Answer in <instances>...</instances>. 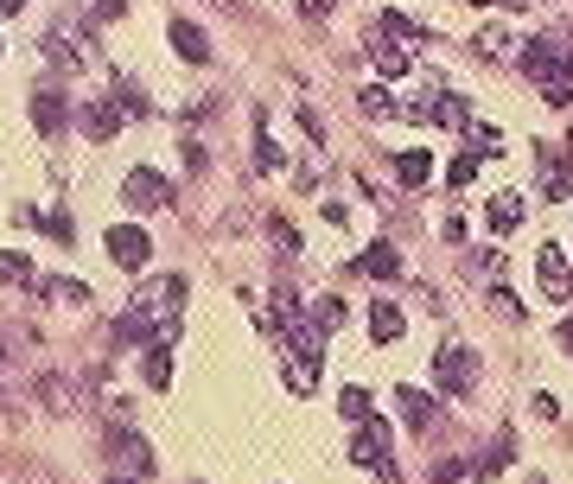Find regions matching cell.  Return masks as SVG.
<instances>
[{"label":"cell","instance_id":"7402d4cb","mask_svg":"<svg viewBox=\"0 0 573 484\" xmlns=\"http://www.w3.org/2000/svg\"><path fill=\"white\" fill-rule=\"evenodd\" d=\"M484 217H491V230H497V236H510L516 223H523V198L503 192V198H491V211H484Z\"/></svg>","mask_w":573,"mask_h":484},{"label":"cell","instance_id":"4fadbf2b","mask_svg":"<svg viewBox=\"0 0 573 484\" xmlns=\"http://www.w3.org/2000/svg\"><path fill=\"white\" fill-rule=\"evenodd\" d=\"M351 268H357V274H370V281H402V255H395L389 242H370V249H363Z\"/></svg>","mask_w":573,"mask_h":484},{"label":"cell","instance_id":"83f0119b","mask_svg":"<svg viewBox=\"0 0 573 484\" xmlns=\"http://www.w3.org/2000/svg\"><path fill=\"white\" fill-rule=\"evenodd\" d=\"M433 121H440V128H472V102H465V96H440V115H433Z\"/></svg>","mask_w":573,"mask_h":484},{"label":"cell","instance_id":"e0dca14e","mask_svg":"<svg viewBox=\"0 0 573 484\" xmlns=\"http://www.w3.org/2000/svg\"><path fill=\"white\" fill-rule=\"evenodd\" d=\"M395 402H402V421L414 427V434H427V427H433V395H421L414 383H402V389H395Z\"/></svg>","mask_w":573,"mask_h":484},{"label":"cell","instance_id":"4dcf8cb0","mask_svg":"<svg viewBox=\"0 0 573 484\" xmlns=\"http://www.w3.org/2000/svg\"><path fill=\"white\" fill-rule=\"evenodd\" d=\"M312 325H319V332H338V325H344V300H332V293H325V300L312 306Z\"/></svg>","mask_w":573,"mask_h":484},{"label":"cell","instance_id":"9c48e42d","mask_svg":"<svg viewBox=\"0 0 573 484\" xmlns=\"http://www.w3.org/2000/svg\"><path fill=\"white\" fill-rule=\"evenodd\" d=\"M147 255H153V236L141 223H115L109 230V262L115 268H147Z\"/></svg>","mask_w":573,"mask_h":484},{"label":"cell","instance_id":"ffe728a7","mask_svg":"<svg viewBox=\"0 0 573 484\" xmlns=\"http://www.w3.org/2000/svg\"><path fill=\"white\" fill-rule=\"evenodd\" d=\"M147 383H153V389L172 383V332L153 338V351H147Z\"/></svg>","mask_w":573,"mask_h":484},{"label":"cell","instance_id":"836d02e7","mask_svg":"<svg viewBox=\"0 0 573 484\" xmlns=\"http://www.w3.org/2000/svg\"><path fill=\"white\" fill-rule=\"evenodd\" d=\"M45 236H51V242H64V249H71V236H77L71 211H51V217H45Z\"/></svg>","mask_w":573,"mask_h":484},{"label":"cell","instance_id":"4316f807","mask_svg":"<svg viewBox=\"0 0 573 484\" xmlns=\"http://www.w3.org/2000/svg\"><path fill=\"white\" fill-rule=\"evenodd\" d=\"M510 446H516L510 434H497V440H491V453H484V459L472 465V472H478V478H497V472H503V465H510Z\"/></svg>","mask_w":573,"mask_h":484},{"label":"cell","instance_id":"ba28073f","mask_svg":"<svg viewBox=\"0 0 573 484\" xmlns=\"http://www.w3.org/2000/svg\"><path fill=\"white\" fill-rule=\"evenodd\" d=\"M134 306H141V313L160 325V319H172L185 306V274H166V281H147L141 293H134Z\"/></svg>","mask_w":573,"mask_h":484},{"label":"cell","instance_id":"1f68e13d","mask_svg":"<svg viewBox=\"0 0 573 484\" xmlns=\"http://www.w3.org/2000/svg\"><path fill=\"white\" fill-rule=\"evenodd\" d=\"M472 179H478V153H459V160L446 166V185H453V192H465Z\"/></svg>","mask_w":573,"mask_h":484},{"label":"cell","instance_id":"9a60e30c","mask_svg":"<svg viewBox=\"0 0 573 484\" xmlns=\"http://www.w3.org/2000/svg\"><path fill=\"white\" fill-rule=\"evenodd\" d=\"M402 332H408L402 306H395V300H370V338L376 344H402Z\"/></svg>","mask_w":573,"mask_h":484},{"label":"cell","instance_id":"f6af8a7d","mask_svg":"<svg viewBox=\"0 0 573 484\" xmlns=\"http://www.w3.org/2000/svg\"><path fill=\"white\" fill-rule=\"evenodd\" d=\"M472 7H484V0H472Z\"/></svg>","mask_w":573,"mask_h":484},{"label":"cell","instance_id":"f546056e","mask_svg":"<svg viewBox=\"0 0 573 484\" xmlns=\"http://www.w3.org/2000/svg\"><path fill=\"white\" fill-rule=\"evenodd\" d=\"M338 414L344 421H370V389H338Z\"/></svg>","mask_w":573,"mask_h":484},{"label":"cell","instance_id":"e575fe53","mask_svg":"<svg viewBox=\"0 0 573 484\" xmlns=\"http://www.w3.org/2000/svg\"><path fill=\"white\" fill-rule=\"evenodd\" d=\"M115 96H121V109H134V115H147V109H153V102H147L141 90H134L128 77H115Z\"/></svg>","mask_w":573,"mask_h":484},{"label":"cell","instance_id":"8992f818","mask_svg":"<svg viewBox=\"0 0 573 484\" xmlns=\"http://www.w3.org/2000/svg\"><path fill=\"white\" fill-rule=\"evenodd\" d=\"M121 204H128V211H160V204H172V185L153 166H134L128 179H121Z\"/></svg>","mask_w":573,"mask_h":484},{"label":"cell","instance_id":"cb8c5ba5","mask_svg":"<svg viewBox=\"0 0 573 484\" xmlns=\"http://www.w3.org/2000/svg\"><path fill=\"white\" fill-rule=\"evenodd\" d=\"M39 395H45V408H51V414H71V408H77V389L64 383V376H51V370L39 376Z\"/></svg>","mask_w":573,"mask_h":484},{"label":"cell","instance_id":"d6a6232c","mask_svg":"<svg viewBox=\"0 0 573 484\" xmlns=\"http://www.w3.org/2000/svg\"><path fill=\"white\" fill-rule=\"evenodd\" d=\"M268 236H274V249H281V255H300V230H293L287 217H268Z\"/></svg>","mask_w":573,"mask_h":484},{"label":"cell","instance_id":"30bf717a","mask_svg":"<svg viewBox=\"0 0 573 484\" xmlns=\"http://www.w3.org/2000/svg\"><path fill=\"white\" fill-rule=\"evenodd\" d=\"M153 338H160V325H153L141 306H128V313L109 325V344H115V351H141V344H153Z\"/></svg>","mask_w":573,"mask_h":484},{"label":"cell","instance_id":"74e56055","mask_svg":"<svg viewBox=\"0 0 573 484\" xmlns=\"http://www.w3.org/2000/svg\"><path fill=\"white\" fill-rule=\"evenodd\" d=\"M548 102H554V109H567V102H573V83H548V90H542Z\"/></svg>","mask_w":573,"mask_h":484},{"label":"cell","instance_id":"44dd1931","mask_svg":"<svg viewBox=\"0 0 573 484\" xmlns=\"http://www.w3.org/2000/svg\"><path fill=\"white\" fill-rule=\"evenodd\" d=\"M255 166L281 172V147H274V134H268V109H255Z\"/></svg>","mask_w":573,"mask_h":484},{"label":"cell","instance_id":"484cf974","mask_svg":"<svg viewBox=\"0 0 573 484\" xmlns=\"http://www.w3.org/2000/svg\"><path fill=\"white\" fill-rule=\"evenodd\" d=\"M39 293H45V300H64V306H83V300H90V287H83V281H64V274H58V281H39Z\"/></svg>","mask_w":573,"mask_h":484},{"label":"cell","instance_id":"5b68a950","mask_svg":"<svg viewBox=\"0 0 573 484\" xmlns=\"http://www.w3.org/2000/svg\"><path fill=\"white\" fill-rule=\"evenodd\" d=\"M71 115H77V109H71V96H64L58 83H45V90H32V128H39L45 141H58V134L71 128Z\"/></svg>","mask_w":573,"mask_h":484},{"label":"cell","instance_id":"ee69618b","mask_svg":"<svg viewBox=\"0 0 573 484\" xmlns=\"http://www.w3.org/2000/svg\"><path fill=\"white\" fill-rule=\"evenodd\" d=\"M503 7H529V0H503Z\"/></svg>","mask_w":573,"mask_h":484},{"label":"cell","instance_id":"b9f144b4","mask_svg":"<svg viewBox=\"0 0 573 484\" xmlns=\"http://www.w3.org/2000/svg\"><path fill=\"white\" fill-rule=\"evenodd\" d=\"M26 7V0H0V13H20Z\"/></svg>","mask_w":573,"mask_h":484},{"label":"cell","instance_id":"ab89813d","mask_svg":"<svg viewBox=\"0 0 573 484\" xmlns=\"http://www.w3.org/2000/svg\"><path fill=\"white\" fill-rule=\"evenodd\" d=\"M300 13H306V20H325V13H332V0H300Z\"/></svg>","mask_w":573,"mask_h":484},{"label":"cell","instance_id":"5bb4252c","mask_svg":"<svg viewBox=\"0 0 573 484\" xmlns=\"http://www.w3.org/2000/svg\"><path fill=\"white\" fill-rule=\"evenodd\" d=\"M542 198H573V160H561L554 147H542Z\"/></svg>","mask_w":573,"mask_h":484},{"label":"cell","instance_id":"d6986e66","mask_svg":"<svg viewBox=\"0 0 573 484\" xmlns=\"http://www.w3.org/2000/svg\"><path fill=\"white\" fill-rule=\"evenodd\" d=\"M395 179L408 185V192H421V185L433 179V153L421 147V153H395Z\"/></svg>","mask_w":573,"mask_h":484},{"label":"cell","instance_id":"ac0fdd59","mask_svg":"<svg viewBox=\"0 0 573 484\" xmlns=\"http://www.w3.org/2000/svg\"><path fill=\"white\" fill-rule=\"evenodd\" d=\"M472 51H478V58H491V64H503V58H516V32L510 26H484L472 39Z\"/></svg>","mask_w":573,"mask_h":484},{"label":"cell","instance_id":"f1b7e54d","mask_svg":"<svg viewBox=\"0 0 573 484\" xmlns=\"http://www.w3.org/2000/svg\"><path fill=\"white\" fill-rule=\"evenodd\" d=\"M376 26H382V32H389V39H402V45H414V39H427V32H421V26H414V20H408V13H382V20H376Z\"/></svg>","mask_w":573,"mask_h":484},{"label":"cell","instance_id":"60d3db41","mask_svg":"<svg viewBox=\"0 0 573 484\" xmlns=\"http://www.w3.org/2000/svg\"><path fill=\"white\" fill-rule=\"evenodd\" d=\"M109 484H141V478H128V472H109Z\"/></svg>","mask_w":573,"mask_h":484},{"label":"cell","instance_id":"7c38bea8","mask_svg":"<svg viewBox=\"0 0 573 484\" xmlns=\"http://www.w3.org/2000/svg\"><path fill=\"white\" fill-rule=\"evenodd\" d=\"M77 121H83L90 141H115V134H121V102L102 96V102H90V109H77Z\"/></svg>","mask_w":573,"mask_h":484},{"label":"cell","instance_id":"6da1fadb","mask_svg":"<svg viewBox=\"0 0 573 484\" xmlns=\"http://www.w3.org/2000/svg\"><path fill=\"white\" fill-rule=\"evenodd\" d=\"M523 77H535L548 90V83H573V39L567 32H542V39H529L523 51Z\"/></svg>","mask_w":573,"mask_h":484},{"label":"cell","instance_id":"8fae6325","mask_svg":"<svg viewBox=\"0 0 573 484\" xmlns=\"http://www.w3.org/2000/svg\"><path fill=\"white\" fill-rule=\"evenodd\" d=\"M166 39H172V51H179L185 64H211V39H204V26L198 20H166Z\"/></svg>","mask_w":573,"mask_h":484},{"label":"cell","instance_id":"3957f363","mask_svg":"<svg viewBox=\"0 0 573 484\" xmlns=\"http://www.w3.org/2000/svg\"><path fill=\"white\" fill-rule=\"evenodd\" d=\"M433 383H440V395H472V383H478L472 344H440L433 351Z\"/></svg>","mask_w":573,"mask_h":484},{"label":"cell","instance_id":"f35d334b","mask_svg":"<svg viewBox=\"0 0 573 484\" xmlns=\"http://www.w3.org/2000/svg\"><path fill=\"white\" fill-rule=\"evenodd\" d=\"M128 13V0H96V20H121Z\"/></svg>","mask_w":573,"mask_h":484},{"label":"cell","instance_id":"8d00e7d4","mask_svg":"<svg viewBox=\"0 0 573 484\" xmlns=\"http://www.w3.org/2000/svg\"><path fill=\"white\" fill-rule=\"evenodd\" d=\"M465 478V465L459 459H446V465H433V484H459Z\"/></svg>","mask_w":573,"mask_h":484},{"label":"cell","instance_id":"277c9868","mask_svg":"<svg viewBox=\"0 0 573 484\" xmlns=\"http://www.w3.org/2000/svg\"><path fill=\"white\" fill-rule=\"evenodd\" d=\"M109 472H128V478H147L153 472V446L134 434V427H109Z\"/></svg>","mask_w":573,"mask_h":484},{"label":"cell","instance_id":"52a82bcc","mask_svg":"<svg viewBox=\"0 0 573 484\" xmlns=\"http://www.w3.org/2000/svg\"><path fill=\"white\" fill-rule=\"evenodd\" d=\"M535 281H542L548 300H573V268H567L561 242H542V249H535Z\"/></svg>","mask_w":573,"mask_h":484},{"label":"cell","instance_id":"d4e9b609","mask_svg":"<svg viewBox=\"0 0 573 484\" xmlns=\"http://www.w3.org/2000/svg\"><path fill=\"white\" fill-rule=\"evenodd\" d=\"M0 281H13V287H39V274H32V262H26L20 249H7V255H0Z\"/></svg>","mask_w":573,"mask_h":484},{"label":"cell","instance_id":"7bdbcfd3","mask_svg":"<svg viewBox=\"0 0 573 484\" xmlns=\"http://www.w3.org/2000/svg\"><path fill=\"white\" fill-rule=\"evenodd\" d=\"M523 484H548V478H542V472H529V478H523Z\"/></svg>","mask_w":573,"mask_h":484},{"label":"cell","instance_id":"603a6c76","mask_svg":"<svg viewBox=\"0 0 573 484\" xmlns=\"http://www.w3.org/2000/svg\"><path fill=\"white\" fill-rule=\"evenodd\" d=\"M357 109L370 115V121H389V115H402V102L382 90V83H370V90H357Z\"/></svg>","mask_w":573,"mask_h":484},{"label":"cell","instance_id":"2e32d148","mask_svg":"<svg viewBox=\"0 0 573 484\" xmlns=\"http://www.w3.org/2000/svg\"><path fill=\"white\" fill-rule=\"evenodd\" d=\"M370 58H376V77H382V83L408 77V45H402V39H370Z\"/></svg>","mask_w":573,"mask_h":484},{"label":"cell","instance_id":"7a4b0ae2","mask_svg":"<svg viewBox=\"0 0 573 484\" xmlns=\"http://www.w3.org/2000/svg\"><path fill=\"white\" fill-rule=\"evenodd\" d=\"M351 459L357 465H370V472L382 478V484H402V472L389 465V421H357V440H351Z\"/></svg>","mask_w":573,"mask_h":484},{"label":"cell","instance_id":"d590c367","mask_svg":"<svg viewBox=\"0 0 573 484\" xmlns=\"http://www.w3.org/2000/svg\"><path fill=\"white\" fill-rule=\"evenodd\" d=\"M204 166H211V153H204V141H198V134H185V172H204Z\"/></svg>","mask_w":573,"mask_h":484}]
</instances>
